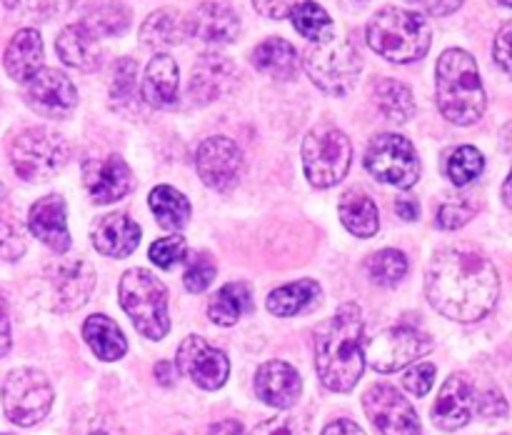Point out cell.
<instances>
[{"label":"cell","instance_id":"cell-52","mask_svg":"<svg viewBox=\"0 0 512 435\" xmlns=\"http://www.w3.org/2000/svg\"><path fill=\"white\" fill-rule=\"evenodd\" d=\"M395 210L403 220H418L420 218V203L413 198V195H400L395 200Z\"/></svg>","mask_w":512,"mask_h":435},{"label":"cell","instance_id":"cell-16","mask_svg":"<svg viewBox=\"0 0 512 435\" xmlns=\"http://www.w3.org/2000/svg\"><path fill=\"white\" fill-rule=\"evenodd\" d=\"M83 185L90 200L98 205H110L123 200L133 190L135 180L128 163L120 155H95L83 163Z\"/></svg>","mask_w":512,"mask_h":435},{"label":"cell","instance_id":"cell-56","mask_svg":"<svg viewBox=\"0 0 512 435\" xmlns=\"http://www.w3.org/2000/svg\"><path fill=\"white\" fill-rule=\"evenodd\" d=\"M503 200H505V205H508V208H512V170H510L508 180H505V185H503Z\"/></svg>","mask_w":512,"mask_h":435},{"label":"cell","instance_id":"cell-10","mask_svg":"<svg viewBox=\"0 0 512 435\" xmlns=\"http://www.w3.org/2000/svg\"><path fill=\"white\" fill-rule=\"evenodd\" d=\"M53 395V385L40 370L18 368L3 383V410L10 423L30 428L50 413Z\"/></svg>","mask_w":512,"mask_h":435},{"label":"cell","instance_id":"cell-32","mask_svg":"<svg viewBox=\"0 0 512 435\" xmlns=\"http://www.w3.org/2000/svg\"><path fill=\"white\" fill-rule=\"evenodd\" d=\"M83 338L88 343V348L98 355L100 360H120L128 350V340H125L123 330L118 328L115 320H110L108 315L95 313L90 315L83 323Z\"/></svg>","mask_w":512,"mask_h":435},{"label":"cell","instance_id":"cell-37","mask_svg":"<svg viewBox=\"0 0 512 435\" xmlns=\"http://www.w3.org/2000/svg\"><path fill=\"white\" fill-rule=\"evenodd\" d=\"M365 270H368L373 283L383 285V288H393L408 275V258H405L403 250L385 248L365 260Z\"/></svg>","mask_w":512,"mask_h":435},{"label":"cell","instance_id":"cell-57","mask_svg":"<svg viewBox=\"0 0 512 435\" xmlns=\"http://www.w3.org/2000/svg\"><path fill=\"white\" fill-rule=\"evenodd\" d=\"M498 3H503V5H508V8H512V0H498Z\"/></svg>","mask_w":512,"mask_h":435},{"label":"cell","instance_id":"cell-6","mask_svg":"<svg viewBox=\"0 0 512 435\" xmlns=\"http://www.w3.org/2000/svg\"><path fill=\"white\" fill-rule=\"evenodd\" d=\"M120 305L135 328L150 340H163L170 330L168 288L145 268L125 270L118 285Z\"/></svg>","mask_w":512,"mask_h":435},{"label":"cell","instance_id":"cell-9","mask_svg":"<svg viewBox=\"0 0 512 435\" xmlns=\"http://www.w3.org/2000/svg\"><path fill=\"white\" fill-rule=\"evenodd\" d=\"M365 168L380 183L395 188H413L420 180V158L415 145L400 133H380L365 150Z\"/></svg>","mask_w":512,"mask_h":435},{"label":"cell","instance_id":"cell-8","mask_svg":"<svg viewBox=\"0 0 512 435\" xmlns=\"http://www.w3.org/2000/svg\"><path fill=\"white\" fill-rule=\"evenodd\" d=\"M353 163V145L340 128L320 125L313 128L303 140V168L310 185L315 188H333L348 175Z\"/></svg>","mask_w":512,"mask_h":435},{"label":"cell","instance_id":"cell-43","mask_svg":"<svg viewBox=\"0 0 512 435\" xmlns=\"http://www.w3.org/2000/svg\"><path fill=\"white\" fill-rule=\"evenodd\" d=\"M248 435H308V418L298 413L275 415Z\"/></svg>","mask_w":512,"mask_h":435},{"label":"cell","instance_id":"cell-2","mask_svg":"<svg viewBox=\"0 0 512 435\" xmlns=\"http://www.w3.org/2000/svg\"><path fill=\"white\" fill-rule=\"evenodd\" d=\"M363 313L355 303H343L333 318L315 333V370L333 393H350L365 368Z\"/></svg>","mask_w":512,"mask_h":435},{"label":"cell","instance_id":"cell-19","mask_svg":"<svg viewBox=\"0 0 512 435\" xmlns=\"http://www.w3.org/2000/svg\"><path fill=\"white\" fill-rule=\"evenodd\" d=\"M475 413V390L473 383L463 373H455L445 380L438 398L433 403V423L435 428L453 433L465 428L473 420Z\"/></svg>","mask_w":512,"mask_h":435},{"label":"cell","instance_id":"cell-51","mask_svg":"<svg viewBox=\"0 0 512 435\" xmlns=\"http://www.w3.org/2000/svg\"><path fill=\"white\" fill-rule=\"evenodd\" d=\"M10 345H13V335H10L8 305H5L3 295H0V358H3V355H8Z\"/></svg>","mask_w":512,"mask_h":435},{"label":"cell","instance_id":"cell-34","mask_svg":"<svg viewBox=\"0 0 512 435\" xmlns=\"http://www.w3.org/2000/svg\"><path fill=\"white\" fill-rule=\"evenodd\" d=\"M373 98L378 110L383 113L385 120L390 123H408L415 115V98L413 90L405 83L393 78H383L375 83Z\"/></svg>","mask_w":512,"mask_h":435},{"label":"cell","instance_id":"cell-1","mask_svg":"<svg viewBox=\"0 0 512 435\" xmlns=\"http://www.w3.org/2000/svg\"><path fill=\"white\" fill-rule=\"evenodd\" d=\"M425 295L445 318L475 323L498 303L500 275L493 260L473 245H450L430 260Z\"/></svg>","mask_w":512,"mask_h":435},{"label":"cell","instance_id":"cell-47","mask_svg":"<svg viewBox=\"0 0 512 435\" xmlns=\"http://www.w3.org/2000/svg\"><path fill=\"white\" fill-rule=\"evenodd\" d=\"M475 410H478L480 418L485 420H495V418H505L508 415V400L503 398L500 390H485L475 398Z\"/></svg>","mask_w":512,"mask_h":435},{"label":"cell","instance_id":"cell-22","mask_svg":"<svg viewBox=\"0 0 512 435\" xmlns=\"http://www.w3.org/2000/svg\"><path fill=\"white\" fill-rule=\"evenodd\" d=\"M188 33L210 45H228L240 35V15L220 0H208L193 10Z\"/></svg>","mask_w":512,"mask_h":435},{"label":"cell","instance_id":"cell-17","mask_svg":"<svg viewBox=\"0 0 512 435\" xmlns=\"http://www.w3.org/2000/svg\"><path fill=\"white\" fill-rule=\"evenodd\" d=\"M238 80V70L228 58L218 53L200 55L198 63L193 65V73L188 80V95L190 103L195 105H210L215 100L230 93Z\"/></svg>","mask_w":512,"mask_h":435},{"label":"cell","instance_id":"cell-29","mask_svg":"<svg viewBox=\"0 0 512 435\" xmlns=\"http://www.w3.org/2000/svg\"><path fill=\"white\" fill-rule=\"evenodd\" d=\"M250 60H253V65L260 73L270 75L275 80H293L298 75V50L283 38H268L260 45H255Z\"/></svg>","mask_w":512,"mask_h":435},{"label":"cell","instance_id":"cell-11","mask_svg":"<svg viewBox=\"0 0 512 435\" xmlns=\"http://www.w3.org/2000/svg\"><path fill=\"white\" fill-rule=\"evenodd\" d=\"M430 348H433V338L428 333L413 328V325H395V328H385L383 333L370 338L363 353L373 370L395 373V370L408 368L415 360L428 355Z\"/></svg>","mask_w":512,"mask_h":435},{"label":"cell","instance_id":"cell-41","mask_svg":"<svg viewBox=\"0 0 512 435\" xmlns=\"http://www.w3.org/2000/svg\"><path fill=\"white\" fill-rule=\"evenodd\" d=\"M185 258H188V243H185L183 235L178 233L165 235V238H158L150 245V260H153L160 270L175 268V265L183 263Z\"/></svg>","mask_w":512,"mask_h":435},{"label":"cell","instance_id":"cell-18","mask_svg":"<svg viewBox=\"0 0 512 435\" xmlns=\"http://www.w3.org/2000/svg\"><path fill=\"white\" fill-rule=\"evenodd\" d=\"M50 288H53L55 308L75 310L88 303L95 290V270L85 260H60L48 268Z\"/></svg>","mask_w":512,"mask_h":435},{"label":"cell","instance_id":"cell-15","mask_svg":"<svg viewBox=\"0 0 512 435\" xmlns=\"http://www.w3.org/2000/svg\"><path fill=\"white\" fill-rule=\"evenodd\" d=\"M25 100L35 113L45 118H65L78 105V90L63 70L40 68L25 83Z\"/></svg>","mask_w":512,"mask_h":435},{"label":"cell","instance_id":"cell-42","mask_svg":"<svg viewBox=\"0 0 512 435\" xmlns=\"http://www.w3.org/2000/svg\"><path fill=\"white\" fill-rule=\"evenodd\" d=\"M25 228L10 215H0V258L20 260L25 253Z\"/></svg>","mask_w":512,"mask_h":435},{"label":"cell","instance_id":"cell-31","mask_svg":"<svg viewBox=\"0 0 512 435\" xmlns=\"http://www.w3.org/2000/svg\"><path fill=\"white\" fill-rule=\"evenodd\" d=\"M340 220L358 238H373L380 228V213L375 200L363 190H348L338 203Z\"/></svg>","mask_w":512,"mask_h":435},{"label":"cell","instance_id":"cell-26","mask_svg":"<svg viewBox=\"0 0 512 435\" xmlns=\"http://www.w3.org/2000/svg\"><path fill=\"white\" fill-rule=\"evenodd\" d=\"M55 50H58L60 60L70 68H78L83 73H93V70L100 68V45L95 35H90L88 30L80 23L65 25L60 30V35L55 38Z\"/></svg>","mask_w":512,"mask_h":435},{"label":"cell","instance_id":"cell-20","mask_svg":"<svg viewBox=\"0 0 512 435\" xmlns=\"http://www.w3.org/2000/svg\"><path fill=\"white\" fill-rule=\"evenodd\" d=\"M303 393V380L300 373L285 360H268L255 373V395L270 408L288 410L298 403Z\"/></svg>","mask_w":512,"mask_h":435},{"label":"cell","instance_id":"cell-24","mask_svg":"<svg viewBox=\"0 0 512 435\" xmlns=\"http://www.w3.org/2000/svg\"><path fill=\"white\" fill-rule=\"evenodd\" d=\"M93 245L108 258H128L140 243V225L128 213H110L95 223Z\"/></svg>","mask_w":512,"mask_h":435},{"label":"cell","instance_id":"cell-49","mask_svg":"<svg viewBox=\"0 0 512 435\" xmlns=\"http://www.w3.org/2000/svg\"><path fill=\"white\" fill-rule=\"evenodd\" d=\"M253 5L260 15H265V18L283 20L293 13L298 0H253Z\"/></svg>","mask_w":512,"mask_h":435},{"label":"cell","instance_id":"cell-36","mask_svg":"<svg viewBox=\"0 0 512 435\" xmlns=\"http://www.w3.org/2000/svg\"><path fill=\"white\" fill-rule=\"evenodd\" d=\"M290 20H293L295 30L303 38H308L310 43H318V40H325L328 35L335 33V23L330 13L323 5L315 3V0H303V3L295 5Z\"/></svg>","mask_w":512,"mask_h":435},{"label":"cell","instance_id":"cell-55","mask_svg":"<svg viewBox=\"0 0 512 435\" xmlns=\"http://www.w3.org/2000/svg\"><path fill=\"white\" fill-rule=\"evenodd\" d=\"M210 435H248V433H245V428L238 423V420H223V423L210 428Z\"/></svg>","mask_w":512,"mask_h":435},{"label":"cell","instance_id":"cell-48","mask_svg":"<svg viewBox=\"0 0 512 435\" xmlns=\"http://www.w3.org/2000/svg\"><path fill=\"white\" fill-rule=\"evenodd\" d=\"M493 55H495V63L500 65V70H505V73L512 78V20L500 25L493 43Z\"/></svg>","mask_w":512,"mask_h":435},{"label":"cell","instance_id":"cell-3","mask_svg":"<svg viewBox=\"0 0 512 435\" xmlns=\"http://www.w3.org/2000/svg\"><path fill=\"white\" fill-rule=\"evenodd\" d=\"M435 100L445 120L455 125H473L483 118L485 85L478 63L463 48H448L435 68Z\"/></svg>","mask_w":512,"mask_h":435},{"label":"cell","instance_id":"cell-39","mask_svg":"<svg viewBox=\"0 0 512 435\" xmlns=\"http://www.w3.org/2000/svg\"><path fill=\"white\" fill-rule=\"evenodd\" d=\"M138 93V63L133 58L115 60L113 75H110V103L118 108L133 105Z\"/></svg>","mask_w":512,"mask_h":435},{"label":"cell","instance_id":"cell-25","mask_svg":"<svg viewBox=\"0 0 512 435\" xmlns=\"http://www.w3.org/2000/svg\"><path fill=\"white\" fill-rule=\"evenodd\" d=\"M5 70L18 83H28L43 68V38L35 28H23L10 38L3 55Z\"/></svg>","mask_w":512,"mask_h":435},{"label":"cell","instance_id":"cell-46","mask_svg":"<svg viewBox=\"0 0 512 435\" xmlns=\"http://www.w3.org/2000/svg\"><path fill=\"white\" fill-rule=\"evenodd\" d=\"M435 373H438V370H435L433 363H415L413 368H410L408 373H405L403 385L413 395L423 398V395H428L430 388H433Z\"/></svg>","mask_w":512,"mask_h":435},{"label":"cell","instance_id":"cell-45","mask_svg":"<svg viewBox=\"0 0 512 435\" xmlns=\"http://www.w3.org/2000/svg\"><path fill=\"white\" fill-rule=\"evenodd\" d=\"M475 208L468 203V200H450V203H443L438 210V225L443 230H458L463 228L468 220H473Z\"/></svg>","mask_w":512,"mask_h":435},{"label":"cell","instance_id":"cell-30","mask_svg":"<svg viewBox=\"0 0 512 435\" xmlns=\"http://www.w3.org/2000/svg\"><path fill=\"white\" fill-rule=\"evenodd\" d=\"M323 293H320V283L303 278L295 283L280 285L268 295V310L278 318H293V315L308 313L320 303Z\"/></svg>","mask_w":512,"mask_h":435},{"label":"cell","instance_id":"cell-58","mask_svg":"<svg viewBox=\"0 0 512 435\" xmlns=\"http://www.w3.org/2000/svg\"><path fill=\"white\" fill-rule=\"evenodd\" d=\"M90 435H108V433H90Z\"/></svg>","mask_w":512,"mask_h":435},{"label":"cell","instance_id":"cell-33","mask_svg":"<svg viewBox=\"0 0 512 435\" xmlns=\"http://www.w3.org/2000/svg\"><path fill=\"white\" fill-rule=\"evenodd\" d=\"M150 210H153L155 220H158L160 228L170 230V233H178V230H183L185 225H188L190 220V213H193V208H190V200L185 198L180 190L170 188V185H155L153 190H150Z\"/></svg>","mask_w":512,"mask_h":435},{"label":"cell","instance_id":"cell-13","mask_svg":"<svg viewBox=\"0 0 512 435\" xmlns=\"http://www.w3.org/2000/svg\"><path fill=\"white\" fill-rule=\"evenodd\" d=\"M195 168L200 180L218 193H228L240 183L245 173V155L240 145L230 138H208L195 153Z\"/></svg>","mask_w":512,"mask_h":435},{"label":"cell","instance_id":"cell-40","mask_svg":"<svg viewBox=\"0 0 512 435\" xmlns=\"http://www.w3.org/2000/svg\"><path fill=\"white\" fill-rule=\"evenodd\" d=\"M215 275H218V265H215L213 255L200 250V253H195L190 258L188 268L183 273V283L190 293H203V290H208L213 285Z\"/></svg>","mask_w":512,"mask_h":435},{"label":"cell","instance_id":"cell-28","mask_svg":"<svg viewBox=\"0 0 512 435\" xmlns=\"http://www.w3.org/2000/svg\"><path fill=\"white\" fill-rule=\"evenodd\" d=\"M78 23L95 38L123 35L130 25V10L120 0H88Z\"/></svg>","mask_w":512,"mask_h":435},{"label":"cell","instance_id":"cell-4","mask_svg":"<svg viewBox=\"0 0 512 435\" xmlns=\"http://www.w3.org/2000/svg\"><path fill=\"white\" fill-rule=\"evenodd\" d=\"M365 40L380 58L390 63H413L428 53L433 30L423 13L388 5L368 20Z\"/></svg>","mask_w":512,"mask_h":435},{"label":"cell","instance_id":"cell-12","mask_svg":"<svg viewBox=\"0 0 512 435\" xmlns=\"http://www.w3.org/2000/svg\"><path fill=\"white\" fill-rule=\"evenodd\" d=\"M363 408L370 423L383 435H420V418L398 388L388 383L370 385L363 395Z\"/></svg>","mask_w":512,"mask_h":435},{"label":"cell","instance_id":"cell-21","mask_svg":"<svg viewBox=\"0 0 512 435\" xmlns=\"http://www.w3.org/2000/svg\"><path fill=\"white\" fill-rule=\"evenodd\" d=\"M28 228L53 253H68L70 250L68 208H65V200L60 195L53 193L35 200L28 213Z\"/></svg>","mask_w":512,"mask_h":435},{"label":"cell","instance_id":"cell-53","mask_svg":"<svg viewBox=\"0 0 512 435\" xmlns=\"http://www.w3.org/2000/svg\"><path fill=\"white\" fill-rule=\"evenodd\" d=\"M323 435H365V433L358 423L343 418V420H335V423H330L328 428L323 430Z\"/></svg>","mask_w":512,"mask_h":435},{"label":"cell","instance_id":"cell-35","mask_svg":"<svg viewBox=\"0 0 512 435\" xmlns=\"http://www.w3.org/2000/svg\"><path fill=\"white\" fill-rule=\"evenodd\" d=\"M253 310V295L245 283H228L210 298L208 315L218 325H235Z\"/></svg>","mask_w":512,"mask_h":435},{"label":"cell","instance_id":"cell-27","mask_svg":"<svg viewBox=\"0 0 512 435\" xmlns=\"http://www.w3.org/2000/svg\"><path fill=\"white\" fill-rule=\"evenodd\" d=\"M188 35V20L173 8H163L150 13L140 25V43L150 50H168L180 45Z\"/></svg>","mask_w":512,"mask_h":435},{"label":"cell","instance_id":"cell-5","mask_svg":"<svg viewBox=\"0 0 512 435\" xmlns=\"http://www.w3.org/2000/svg\"><path fill=\"white\" fill-rule=\"evenodd\" d=\"M305 73L328 95H348L363 70V58L355 43L345 35H328L303 50Z\"/></svg>","mask_w":512,"mask_h":435},{"label":"cell","instance_id":"cell-14","mask_svg":"<svg viewBox=\"0 0 512 435\" xmlns=\"http://www.w3.org/2000/svg\"><path fill=\"white\" fill-rule=\"evenodd\" d=\"M178 370H183L198 388H223L230 375V360L200 335H188L178 348Z\"/></svg>","mask_w":512,"mask_h":435},{"label":"cell","instance_id":"cell-7","mask_svg":"<svg viewBox=\"0 0 512 435\" xmlns=\"http://www.w3.org/2000/svg\"><path fill=\"white\" fill-rule=\"evenodd\" d=\"M70 145L48 128H28L10 145V165L25 183H45L68 165Z\"/></svg>","mask_w":512,"mask_h":435},{"label":"cell","instance_id":"cell-44","mask_svg":"<svg viewBox=\"0 0 512 435\" xmlns=\"http://www.w3.org/2000/svg\"><path fill=\"white\" fill-rule=\"evenodd\" d=\"M78 0H18L20 10L30 20H50L55 15H65L75 8Z\"/></svg>","mask_w":512,"mask_h":435},{"label":"cell","instance_id":"cell-38","mask_svg":"<svg viewBox=\"0 0 512 435\" xmlns=\"http://www.w3.org/2000/svg\"><path fill=\"white\" fill-rule=\"evenodd\" d=\"M485 170V158L478 148L473 145H460V148L450 150L445 158V173H448L450 183L455 185H470L480 173Z\"/></svg>","mask_w":512,"mask_h":435},{"label":"cell","instance_id":"cell-23","mask_svg":"<svg viewBox=\"0 0 512 435\" xmlns=\"http://www.w3.org/2000/svg\"><path fill=\"white\" fill-rule=\"evenodd\" d=\"M180 75L178 63L168 53H158L150 58L143 73V100L155 110H175L180 100Z\"/></svg>","mask_w":512,"mask_h":435},{"label":"cell","instance_id":"cell-54","mask_svg":"<svg viewBox=\"0 0 512 435\" xmlns=\"http://www.w3.org/2000/svg\"><path fill=\"white\" fill-rule=\"evenodd\" d=\"M175 378H178V365H175V363H168V360H163V363L155 365V380H158L160 385L170 388V385H175Z\"/></svg>","mask_w":512,"mask_h":435},{"label":"cell","instance_id":"cell-50","mask_svg":"<svg viewBox=\"0 0 512 435\" xmlns=\"http://www.w3.org/2000/svg\"><path fill=\"white\" fill-rule=\"evenodd\" d=\"M413 8L423 10L428 15H450L463 5V0H405Z\"/></svg>","mask_w":512,"mask_h":435}]
</instances>
